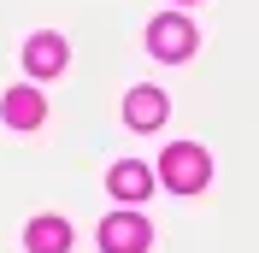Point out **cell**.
<instances>
[{"instance_id": "obj_3", "label": "cell", "mask_w": 259, "mask_h": 253, "mask_svg": "<svg viewBox=\"0 0 259 253\" xmlns=\"http://www.w3.org/2000/svg\"><path fill=\"white\" fill-rule=\"evenodd\" d=\"M147 241H153V230L142 212H112L100 224V253H147Z\"/></svg>"}, {"instance_id": "obj_5", "label": "cell", "mask_w": 259, "mask_h": 253, "mask_svg": "<svg viewBox=\"0 0 259 253\" xmlns=\"http://www.w3.org/2000/svg\"><path fill=\"white\" fill-rule=\"evenodd\" d=\"M106 189H112V200H147V189H153V171H147L142 159H124V165H112L106 171Z\"/></svg>"}, {"instance_id": "obj_4", "label": "cell", "mask_w": 259, "mask_h": 253, "mask_svg": "<svg viewBox=\"0 0 259 253\" xmlns=\"http://www.w3.org/2000/svg\"><path fill=\"white\" fill-rule=\"evenodd\" d=\"M71 48H65V35H30L24 41V65H30V77H59Z\"/></svg>"}, {"instance_id": "obj_1", "label": "cell", "mask_w": 259, "mask_h": 253, "mask_svg": "<svg viewBox=\"0 0 259 253\" xmlns=\"http://www.w3.org/2000/svg\"><path fill=\"white\" fill-rule=\"evenodd\" d=\"M159 183L171 194H200L212 183V159H206V147L200 142H171L159 153Z\"/></svg>"}, {"instance_id": "obj_8", "label": "cell", "mask_w": 259, "mask_h": 253, "mask_svg": "<svg viewBox=\"0 0 259 253\" xmlns=\"http://www.w3.org/2000/svg\"><path fill=\"white\" fill-rule=\"evenodd\" d=\"M0 118L12 130H35L41 118H48V106H41V95L35 89H6V100H0Z\"/></svg>"}, {"instance_id": "obj_6", "label": "cell", "mask_w": 259, "mask_h": 253, "mask_svg": "<svg viewBox=\"0 0 259 253\" xmlns=\"http://www.w3.org/2000/svg\"><path fill=\"white\" fill-rule=\"evenodd\" d=\"M24 247L30 253H71V224L53 218V212L48 218H30L24 224Z\"/></svg>"}, {"instance_id": "obj_7", "label": "cell", "mask_w": 259, "mask_h": 253, "mask_svg": "<svg viewBox=\"0 0 259 253\" xmlns=\"http://www.w3.org/2000/svg\"><path fill=\"white\" fill-rule=\"evenodd\" d=\"M165 112H171V106H165L159 89H130V95H124V124L130 130H159Z\"/></svg>"}, {"instance_id": "obj_2", "label": "cell", "mask_w": 259, "mask_h": 253, "mask_svg": "<svg viewBox=\"0 0 259 253\" xmlns=\"http://www.w3.org/2000/svg\"><path fill=\"white\" fill-rule=\"evenodd\" d=\"M147 53L165 59V65L189 59V53H194V24H189V18H177V12L153 18V24H147Z\"/></svg>"}]
</instances>
